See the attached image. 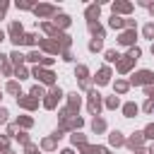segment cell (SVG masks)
Segmentation results:
<instances>
[]
</instances>
